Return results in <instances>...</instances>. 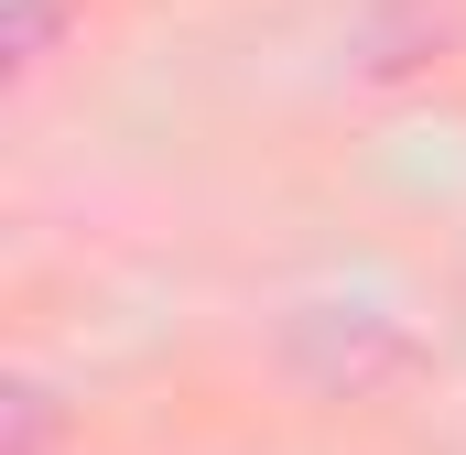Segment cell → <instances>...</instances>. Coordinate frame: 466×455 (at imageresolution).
Segmentation results:
<instances>
[{"label": "cell", "mask_w": 466, "mask_h": 455, "mask_svg": "<svg viewBox=\"0 0 466 455\" xmlns=\"http://www.w3.org/2000/svg\"><path fill=\"white\" fill-rule=\"evenodd\" d=\"M44 33H55V0H11V66H33Z\"/></svg>", "instance_id": "obj_1"}, {"label": "cell", "mask_w": 466, "mask_h": 455, "mask_svg": "<svg viewBox=\"0 0 466 455\" xmlns=\"http://www.w3.org/2000/svg\"><path fill=\"white\" fill-rule=\"evenodd\" d=\"M11 455H44V390H11Z\"/></svg>", "instance_id": "obj_2"}]
</instances>
